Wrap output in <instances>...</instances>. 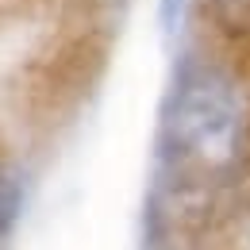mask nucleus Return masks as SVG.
Returning a JSON list of instances; mask_svg holds the SVG:
<instances>
[{"label":"nucleus","instance_id":"7ed1b4c3","mask_svg":"<svg viewBox=\"0 0 250 250\" xmlns=\"http://www.w3.org/2000/svg\"><path fill=\"white\" fill-rule=\"evenodd\" d=\"M185 4H188V0H162V27H166V31H173V27L181 23Z\"/></svg>","mask_w":250,"mask_h":250},{"label":"nucleus","instance_id":"f03ea898","mask_svg":"<svg viewBox=\"0 0 250 250\" xmlns=\"http://www.w3.org/2000/svg\"><path fill=\"white\" fill-rule=\"evenodd\" d=\"M20 208H23V185L16 173L0 169V235L12 231V223L20 219Z\"/></svg>","mask_w":250,"mask_h":250},{"label":"nucleus","instance_id":"f257e3e1","mask_svg":"<svg viewBox=\"0 0 250 250\" xmlns=\"http://www.w3.org/2000/svg\"><path fill=\"white\" fill-rule=\"evenodd\" d=\"M239 131L243 104L235 85L216 69L185 73L166 116L169 143L185 158H196L200 166H227L239 146Z\"/></svg>","mask_w":250,"mask_h":250}]
</instances>
